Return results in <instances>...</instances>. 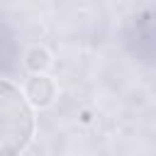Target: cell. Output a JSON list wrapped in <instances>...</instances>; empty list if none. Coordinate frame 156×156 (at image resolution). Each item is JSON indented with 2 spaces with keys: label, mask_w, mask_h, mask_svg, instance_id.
<instances>
[{
  "label": "cell",
  "mask_w": 156,
  "mask_h": 156,
  "mask_svg": "<svg viewBox=\"0 0 156 156\" xmlns=\"http://www.w3.org/2000/svg\"><path fill=\"white\" fill-rule=\"evenodd\" d=\"M34 107L24 90L0 78V156H22L34 139Z\"/></svg>",
  "instance_id": "1"
},
{
  "label": "cell",
  "mask_w": 156,
  "mask_h": 156,
  "mask_svg": "<svg viewBox=\"0 0 156 156\" xmlns=\"http://www.w3.org/2000/svg\"><path fill=\"white\" fill-rule=\"evenodd\" d=\"M24 95H27V100L32 102V107H46V105H51L54 98H56V83H54L46 73L32 76L29 83H27V88H24Z\"/></svg>",
  "instance_id": "2"
},
{
  "label": "cell",
  "mask_w": 156,
  "mask_h": 156,
  "mask_svg": "<svg viewBox=\"0 0 156 156\" xmlns=\"http://www.w3.org/2000/svg\"><path fill=\"white\" fill-rule=\"evenodd\" d=\"M24 66H27V71H29L32 76H41V73H46V68L51 66V54H49L44 46L34 44V46H29V51L24 54Z\"/></svg>",
  "instance_id": "3"
}]
</instances>
